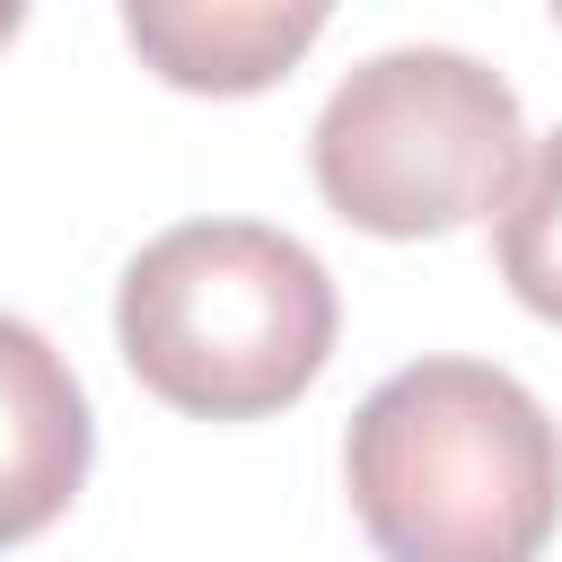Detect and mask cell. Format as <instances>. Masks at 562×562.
Masks as SVG:
<instances>
[{
  "label": "cell",
  "instance_id": "obj_1",
  "mask_svg": "<svg viewBox=\"0 0 562 562\" xmlns=\"http://www.w3.org/2000/svg\"><path fill=\"white\" fill-rule=\"evenodd\" d=\"M342 483L386 562H536L562 527V430L492 360H413L351 413Z\"/></svg>",
  "mask_w": 562,
  "mask_h": 562
},
{
  "label": "cell",
  "instance_id": "obj_2",
  "mask_svg": "<svg viewBox=\"0 0 562 562\" xmlns=\"http://www.w3.org/2000/svg\"><path fill=\"white\" fill-rule=\"evenodd\" d=\"M334 272L263 220H184L123 263L114 342L132 378L202 422H255L316 386L334 351Z\"/></svg>",
  "mask_w": 562,
  "mask_h": 562
},
{
  "label": "cell",
  "instance_id": "obj_3",
  "mask_svg": "<svg viewBox=\"0 0 562 562\" xmlns=\"http://www.w3.org/2000/svg\"><path fill=\"white\" fill-rule=\"evenodd\" d=\"M527 149L509 79L457 44L369 53L307 132L316 193L369 237H448L509 211Z\"/></svg>",
  "mask_w": 562,
  "mask_h": 562
},
{
  "label": "cell",
  "instance_id": "obj_4",
  "mask_svg": "<svg viewBox=\"0 0 562 562\" xmlns=\"http://www.w3.org/2000/svg\"><path fill=\"white\" fill-rule=\"evenodd\" d=\"M88 448L97 422L70 360L26 316H0V544H26L70 509V492L88 483Z\"/></svg>",
  "mask_w": 562,
  "mask_h": 562
},
{
  "label": "cell",
  "instance_id": "obj_5",
  "mask_svg": "<svg viewBox=\"0 0 562 562\" xmlns=\"http://www.w3.org/2000/svg\"><path fill=\"white\" fill-rule=\"evenodd\" d=\"M123 35L167 88L246 97L272 88L325 35V9L316 0H132Z\"/></svg>",
  "mask_w": 562,
  "mask_h": 562
},
{
  "label": "cell",
  "instance_id": "obj_6",
  "mask_svg": "<svg viewBox=\"0 0 562 562\" xmlns=\"http://www.w3.org/2000/svg\"><path fill=\"white\" fill-rule=\"evenodd\" d=\"M492 246H501V281L518 290V307L562 325V132H544L527 149V176H518Z\"/></svg>",
  "mask_w": 562,
  "mask_h": 562
},
{
  "label": "cell",
  "instance_id": "obj_7",
  "mask_svg": "<svg viewBox=\"0 0 562 562\" xmlns=\"http://www.w3.org/2000/svg\"><path fill=\"white\" fill-rule=\"evenodd\" d=\"M18 18H26V9H18V0H0V44L18 35Z\"/></svg>",
  "mask_w": 562,
  "mask_h": 562
}]
</instances>
